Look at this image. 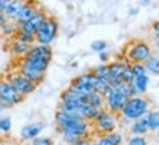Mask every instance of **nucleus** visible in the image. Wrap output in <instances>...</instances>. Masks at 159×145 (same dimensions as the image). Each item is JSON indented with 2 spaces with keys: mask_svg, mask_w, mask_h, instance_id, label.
<instances>
[{
  "mask_svg": "<svg viewBox=\"0 0 159 145\" xmlns=\"http://www.w3.org/2000/svg\"><path fill=\"white\" fill-rule=\"evenodd\" d=\"M91 72L93 73L97 78H101V79H107V81H108V78H110V69H108V65H99V66H97L95 69H92Z\"/></svg>",
  "mask_w": 159,
  "mask_h": 145,
  "instance_id": "obj_23",
  "label": "nucleus"
},
{
  "mask_svg": "<svg viewBox=\"0 0 159 145\" xmlns=\"http://www.w3.org/2000/svg\"><path fill=\"white\" fill-rule=\"evenodd\" d=\"M92 88H93L97 92H99V94H102V95H105L107 92H108V89L111 88V85L107 79H101V78L95 76L93 78V81H92Z\"/></svg>",
  "mask_w": 159,
  "mask_h": 145,
  "instance_id": "obj_19",
  "label": "nucleus"
},
{
  "mask_svg": "<svg viewBox=\"0 0 159 145\" xmlns=\"http://www.w3.org/2000/svg\"><path fill=\"white\" fill-rule=\"evenodd\" d=\"M127 145H148V142L143 135H133L131 138H129Z\"/></svg>",
  "mask_w": 159,
  "mask_h": 145,
  "instance_id": "obj_31",
  "label": "nucleus"
},
{
  "mask_svg": "<svg viewBox=\"0 0 159 145\" xmlns=\"http://www.w3.org/2000/svg\"><path fill=\"white\" fill-rule=\"evenodd\" d=\"M93 123L97 126V129L101 133H110V132H114L117 128V119L116 114L111 113L110 110H107L105 107L104 109H99L97 117L93 119Z\"/></svg>",
  "mask_w": 159,
  "mask_h": 145,
  "instance_id": "obj_8",
  "label": "nucleus"
},
{
  "mask_svg": "<svg viewBox=\"0 0 159 145\" xmlns=\"http://www.w3.org/2000/svg\"><path fill=\"white\" fill-rule=\"evenodd\" d=\"M136 13H137V9H131L130 15H136Z\"/></svg>",
  "mask_w": 159,
  "mask_h": 145,
  "instance_id": "obj_38",
  "label": "nucleus"
},
{
  "mask_svg": "<svg viewBox=\"0 0 159 145\" xmlns=\"http://www.w3.org/2000/svg\"><path fill=\"white\" fill-rule=\"evenodd\" d=\"M155 43H156V47L159 48V35L155 34Z\"/></svg>",
  "mask_w": 159,
  "mask_h": 145,
  "instance_id": "obj_37",
  "label": "nucleus"
},
{
  "mask_svg": "<svg viewBox=\"0 0 159 145\" xmlns=\"http://www.w3.org/2000/svg\"><path fill=\"white\" fill-rule=\"evenodd\" d=\"M129 98H130L129 84L121 82L116 87H111L105 94V109L114 114H120L121 109L124 107Z\"/></svg>",
  "mask_w": 159,
  "mask_h": 145,
  "instance_id": "obj_2",
  "label": "nucleus"
},
{
  "mask_svg": "<svg viewBox=\"0 0 159 145\" xmlns=\"http://www.w3.org/2000/svg\"><path fill=\"white\" fill-rule=\"evenodd\" d=\"M130 131L133 135H146L149 132V126H148V120L146 117H139L133 122Z\"/></svg>",
  "mask_w": 159,
  "mask_h": 145,
  "instance_id": "obj_17",
  "label": "nucleus"
},
{
  "mask_svg": "<svg viewBox=\"0 0 159 145\" xmlns=\"http://www.w3.org/2000/svg\"><path fill=\"white\" fill-rule=\"evenodd\" d=\"M108 57H110V56H108V53H105V51H101V53H99V59H101V62L107 63L108 62Z\"/></svg>",
  "mask_w": 159,
  "mask_h": 145,
  "instance_id": "obj_35",
  "label": "nucleus"
},
{
  "mask_svg": "<svg viewBox=\"0 0 159 145\" xmlns=\"http://www.w3.org/2000/svg\"><path fill=\"white\" fill-rule=\"evenodd\" d=\"M24 95H20L19 92L16 91L7 79H2L0 81V103L5 107H12L16 106L19 103L24 101Z\"/></svg>",
  "mask_w": 159,
  "mask_h": 145,
  "instance_id": "obj_7",
  "label": "nucleus"
},
{
  "mask_svg": "<svg viewBox=\"0 0 159 145\" xmlns=\"http://www.w3.org/2000/svg\"><path fill=\"white\" fill-rule=\"evenodd\" d=\"M10 129H12V120H10V117H2L0 119V132L2 133H7V132H10Z\"/></svg>",
  "mask_w": 159,
  "mask_h": 145,
  "instance_id": "obj_30",
  "label": "nucleus"
},
{
  "mask_svg": "<svg viewBox=\"0 0 159 145\" xmlns=\"http://www.w3.org/2000/svg\"><path fill=\"white\" fill-rule=\"evenodd\" d=\"M58 34V22L54 16H47L35 32V43L50 46Z\"/></svg>",
  "mask_w": 159,
  "mask_h": 145,
  "instance_id": "obj_5",
  "label": "nucleus"
},
{
  "mask_svg": "<svg viewBox=\"0 0 159 145\" xmlns=\"http://www.w3.org/2000/svg\"><path fill=\"white\" fill-rule=\"evenodd\" d=\"M38 10H39V6L35 0H25V5L22 6V9H20L19 15L16 16L15 22H16L18 25L22 24V22H25V21H28L29 18H32Z\"/></svg>",
  "mask_w": 159,
  "mask_h": 145,
  "instance_id": "obj_12",
  "label": "nucleus"
},
{
  "mask_svg": "<svg viewBox=\"0 0 159 145\" xmlns=\"http://www.w3.org/2000/svg\"><path fill=\"white\" fill-rule=\"evenodd\" d=\"M3 109H5V106H3V104H2V103H0V113H2V111H3Z\"/></svg>",
  "mask_w": 159,
  "mask_h": 145,
  "instance_id": "obj_39",
  "label": "nucleus"
},
{
  "mask_svg": "<svg viewBox=\"0 0 159 145\" xmlns=\"http://www.w3.org/2000/svg\"><path fill=\"white\" fill-rule=\"evenodd\" d=\"M134 81V75H133V72H131V68L130 65H127L124 69V72H123V75H121V82L124 84H131Z\"/></svg>",
  "mask_w": 159,
  "mask_h": 145,
  "instance_id": "obj_28",
  "label": "nucleus"
},
{
  "mask_svg": "<svg viewBox=\"0 0 159 145\" xmlns=\"http://www.w3.org/2000/svg\"><path fill=\"white\" fill-rule=\"evenodd\" d=\"M91 48L97 53H101V51H105L107 50V43L102 41V40H95L93 43L91 44Z\"/></svg>",
  "mask_w": 159,
  "mask_h": 145,
  "instance_id": "obj_32",
  "label": "nucleus"
},
{
  "mask_svg": "<svg viewBox=\"0 0 159 145\" xmlns=\"http://www.w3.org/2000/svg\"><path fill=\"white\" fill-rule=\"evenodd\" d=\"M31 44H26V43H22V41H18L15 40V43L10 46V53L12 56H16V57H22L26 54V51L29 50Z\"/></svg>",
  "mask_w": 159,
  "mask_h": 145,
  "instance_id": "obj_18",
  "label": "nucleus"
},
{
  "mask_svg": "<svg viewBox=\"0 0 159 145\" xmlns=\"http://www.w3.org/2000/svg\"><path fill=\"white\" fill-rule=\"evenodd\" d=\"M152 29H153L155 34L159 35V21H155L153 24H152Z\"/></svg>",
  "mask_w": 159,
  "mask_h": 145,
  "instance_id": "obj_36",
  "label": "nucleus"
},
{
  "mask_svg": "<svg viewBox=\"0 0 159 145\" xmlns=\"http://www.w3.org/2000/svg\"><path fill=\"white\" fill-rule=\"evenodd\" d=\"M15 40L22 41V43H26V44H32V43H35V35L28 34V32H25V31L18 29V32L15 34Z\"/></svg>",
  "mask_w": 159,
  "mask_h": 145,
  "instance_id": "obj_24",
  "label": "nucleus"
},
{
  "mask_svg": "<svg viewBox=\"0 0 159 145\" xmlns=\"http://www.w3.org/2000/svg\"><path fill=\"white\" fill-rule=\"evenodd\" d=\"M47 16H48V15L45 13V10L39 7V10L34 15V16H32V18H29L28 21H25V22L19 24V25H18V28H19L20 31H25V32H28V34H34V35H35L37 29L39 28V25L43 24L44 19H45Z\"/></svg>",
  "mask_w": 159,
  "mask_h": 145,
  "instance_id": "obj_10",
  "label": "nucleus"
},
{
  "mask_svg": "<svg viewBox=\"0 0 159 145\" xmlns=\"http://www.w3.org/2000/svg\"><path fill=\"white\" fill-rule=\"evenodd\" d=\"M127 65H130V62L125 59L124 62H112L108 65V69H110V78H108V82H110L111 87H116L118 84H121V75L124 72V69Z\"/></svg>",
  "mask_w": 159,
  "mask_h": 145,
  "instance_id": "obj_11",
  "label": "nucleus"
},
{
  "mask_svg": "<svg viewBox=\"0 0 159 145\" xmlns=\"http://www.w3.org/2000/svg\"><path fill=\"white\" fill-rule=\"evenodd\" d=\"M143 65H145L148 72H152L153 75H159V57L158 56H150Z\"/></svg>",
  "mask_w": 159,
  "mask_h": 145,
  "instance_id": "obj_22",
  "label": "nucleus"
},
{
  "mask_svg": "<svg viewBox=\"0 0 159 145\" xmlns=\"http://www.w3.org/2000/svg\"><path fill=\"white\" fill-rule=\"evenodd\" d=\"M152 56V47L143 40H134L129 46L125 57L130 63H145Z\"/></svg>",
  "mask_w": 159,
  "mask_h": 145,
  "instance_id": "obj_6",
  "label": "nucleus"
},
{
  "mask_svg": "<svg viewBox=\"0 0 159 145\" xmlns=\"http://www.w3.org/2000/svg\"><path fill=\"white\" fill-rule=\"evenodd\" d=\"M51 59H28L24 57L19 65V73L31 79L37 85L43 82Z\"/></svg>",
  "mask_w": 159,
  "mask_h": 145,
  "instance_id": "obj_1",
  "label": "nucleus"
},
{
  "mask_svg": "<svg viewBox=\"0 0 159 145\" xmlns=\"http://www.w3.org/2000/svg\"><path fill=\"white\" fill-rule=\"evenodd\" d=\"M25 5V0H10V3L6 6V9L3 10V15L7 21H15L16 16L19 15L22 6Z\"/></svg>",
  "mask_w": 159,
  "mask_h": 145,
  "instance_id": "obj_14",
  "label": "nucleus"
},
{
  "mask_svg": "<svg viewBox=\"0 0 159 145\" xmlns=\"http://www.w3.org/2000/svg\"><path fill=\"white\" fill-rule=\"evenodd\" d=\"M130 68H131V72H133L134 78L142 76V75H148V70H146L143 63H130Z\"/></svg>",
  "mask_w": 159,
  "mask_h": 145,
  "instance_id": "obj_27",
  "label": "nucleus"
},
{
  "mask_svg": "<svg viewBox=\"0 0 159 145\" xmlns=\"http://www.w3.org/2000/svg\"><path fill=\"white\" fill-rule=\"evenodd\" d=\"M18 29L19 28H18V24H16L15 21H7V22L2 27V31L7 35H15L18 32Z\"/></svg>",
  "mask_w": 159,
  "mask_h": 145,
  "instance_id": "obj_26",
  "label": "nucleus"
},
{
  "mask_svg": "<svg viewBox=\"0 0 159 145\" xmlns=\"http://www.w3.org/2000/svg\"><path fill=\"white\" fill-rule=\"evenodd\" d=\"M10 3V0H0V13H3V10L6 9V6Z\"/></svg>",
  "mask_w": 159,
  "mask_h": 145,
  "instance_id": "obj_34",
  "label": "nucleus"
},
{
  "mask_svg": "<svg viewBox=\"0 0 159 145\" xmlns=\"http://www.w3.org/2000/svg\"><path fill=\"white\" fill-rule=\"evenodd\" d=\"M31 145H54V141L48 136H37L31 139Z\"/></svg>",
  "mask_w": 159,
  "mask_h": 145,
  "instance_id": "obj_29",
  "label": "nucleus"
},
{
  "mask_svg": "<svg viewBox=\"0 0 159 145\" xmlns=\"http://www.w3.org/2000/svg\"><path fill=\"white\" fill-rule=\"evenodd\" d=\"M104 138H105L108 142H110L111 145H121L123 144V135L121 133H118V132H110V133H105L104 135Z\"/></svg>",
  "mask_w": 159,
  "mask_h": 145,
  "instance_id": "obj_25",
  "label": "nucleus"
},
{
  "mask_svg": "<svg viewBox=\"0 0 159 145\" xmlns=\"http://www.w3.org/2000/svg\"><path fill=\"white\" fill-rule=\"evenodd\" d=\"M146 120H148L149 131H158L159 129V110L148 111L146 113Z\"/></svg>",
  "mask_w": 159,
  "mask_h": 145,
  "instance_id": "obj_20",
  "label": "nucleus"
},
{
  "mask_svg": "<svg viewBox=\"0 0 159 145\" xmlns=\"http://www.w3.org/2000/svg\"><path fill=\"white\" fill-rule=\"evenodd\" d=\"M133 84H134V87L137 88L139 94H145L146 89H148V85H149V76H148V75L136 76L134 81H133Z\"/></svg>",
  "mask_w": 159,
  "mask_h": 145,
  "instance_id": "obj_21",
  "label": "nucleus"
},
{
  "mask_svg": "<svg viewBox=\"0 0 159 145\" xmlns=\"http://www.w3.org/2000/svg\"><path fill=\"white\" fill-rule=\"evenodd\" d=\"M85 103L89 104V106L97 107V109H104V107H105V95L93 91L85 97Z\"/></svg>",
  "mask_w": 159,
  "mask_h": 145,
  "instance_id": "obj_16",
  "label": "nucleus"
},
{
  "mask_svg": "<svg viewBox=\"0 0 159 145\" xmlns=\"http://www.w3.org/2000/svg\"><path fill=\"white\" fill-rule=\"evenodd\" d=\"M158 133H159V129H158Z\"/></svg>",
  "mask_w": 159,
  "mask_h": 145,
  "instance_id": "obj_41",
  "label": "nucleus"
},
{
  "mask_svg": "<svg viewBox=\"0 0 159 145\" xmlns=\"http://www.w3.org/2000/svg\"><path fill=\"white\" fill-rule=\"evenodd\" d=\"M149 107H150V101L146 97L139 94V95L130 97L127 100L124 107L121 109L120 114L127 120H136L139 117L146 116V113L149 111Z\"/></svg>",
  "mask_w": 159,
  "mask_h": 145,
  "instance_id": "obj_4",
  "label": "nucleus"
},
{
  "mask_svg": "<svg viewBox=\"0 0 159 145\" xmlns=\"http://www.w3.org/2000/svg\"><path fill=\"white\" fill-rule=\"evenodd\" d=\"M89 129H91V122L85 120L82 117L70 120L61 126H57V131L61 133L63 139L69 144L80 138H86L89 135Z\"/></svg>",
  "mask_w": 159,
  "mask_h": 145,
  "instance_id": "obj_3",
  "label": "nucleus"
},
{
  "mask_svg": "<svg viewBox=\"0 0 159 145\" xmlns=\"http://www.w3.org/2000/svg\"><path fill=\"white\" fill-rule=\"evenodd\" d=\"M24 57L28 59H53V50L50 46H44V44H37V46H32L29 50L26 51Z\"/></svg>",
  "mask_w": 159,
  "mask_h": 145,
  "instance_id": "obj_13",
  "label": "nucleus"
},
{
  "mask_svg": "<svg viewBox=\"0 0 159 145\" xmlns=\"http://www.w3.org/2000/svg\"><path fill=\"white\" fill-rule=\"evenodd\" d=\"M91 145H99V142H91Z\"/></svg>",
  "mask_w": 159,
  "mask_h": 145,
  "instance_id": "obj_40",
  "label": "nucleus"
},
{
  "mask_svg": "<svg viewBox=\"0 0 159 145\" xmlns=\"http://www.w3.org/2000/svg\"><path fill=\"white\" fill-rule=\"evenodd\" d=\"M7 81H9L10 85H12L16 91L19 92L20 95H24V97L29 95V94H32V92L37 89V84L32 82L31 79H28V78L24 76V75H20L19 72L10 75Z\"/></svg>",
  "mask_w": 159,
  "mask_h": 145,
  "instance_id": "obj_9",
  "label": "nucleus"
},
{
  "mask_svg": "<svg viewBox=\"0 0 159 145\" xmlns=\"http://www.w3.org/2000/svg\"><path fill=\"white\" fill-rule=\"evenodd\" d=\"M44 129V123H32V125H28L22 128L20 131V138L24 141H29V139H34L37 136L43 132Z\"/></svg>",
  "mask_w": 159,
  "mask_h": 145,
  "instance_id": "obj_15",
  "label": "nucleus"
},
{
  "mask_svg": "<svg viewBox=\"0 0 159 145\" xmlns=\"http://www.w3.org/2000/svg\"><path fill=\"white\" fill-rule=\"evenodd\" d=\"M70 145H91V141L86 138H80V139H76L73 141V142H70Z\"/></svg>",
  "mask_w": 159,
  "mask_h": 145,
  "instance_id": "obj_33",
  "label": "nucleus"
}]
</instances>
